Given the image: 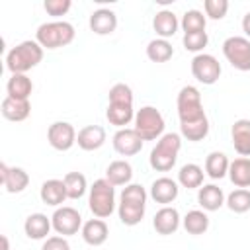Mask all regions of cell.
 Wrapping results in <instances>:
<instances>
[{
  "label": "cell",
  "instance_id": "277c9868",
  "mask_svg": "<svg viewBox=\"0 0 250 250\" xmlns=\"http://www.w3.org/2000/svg\"><path fill=\"white\" fill-rule=\"evenodd\" d=\"M74 25L68 21H45L37 27L35 31V41L43 47V49H59V47H66L74 41Z\"/></svg>",
  "mask_w": 250,
  "mask_h": 250
},
{
  "label": "cell",
  "instance_id": "8992f818",
  "mask_svg": "<svg viewBox=\"0 0 250 250\" xmlns=\"http://www.w3.org/2000/svg\"><path fill=\"white\" fill-rule=\"evenodd\" d=\"M133 129L141 135L143 141H156L164 135V117L162 113L154 107V105H145L141 109L135 111V119H133Z\"/></svg>",
  "mask_w": 250,
  "mask_h": 250
},
{
  "label": "cell",
  "instance_id": "83f0119b",
  "mask_svg": "<svg viewBox=\"0 0 250 250\" xmlns=\"http://www.w3.org/2000/svg\"><path fill=\"white\" fill-rule=\"evenodd\" d=\"M6 92L10 98H16V100H29L31 92H33V82L27 74H12L8 78V84H6Z\"/></svg>",
  "mask_w": 250,
  "mask_h": 250
},
{
  "label": "cell",
  "instance_id": "f1b7e54d",
  "mask_svg": "<svg viewBox=\"0 0 250 250\" xmlns=\"http://www.w3.org/2000/svg\"><path fill=\"white\" fill-rule=\"evenodd\" d=\"M203 176H205L203 168L197 166V164H193V162H189V164H184L180 168V172H178V184L182 188H186V189H199L203 186Z\"/></svg>",
  "mask_w": 250,
  "mask_h": 250
},
{
  "label": "cell",
  "instance_id": "60d3db41",
  "mask_svg": "<svg viewBox=\"0 0 250 250\" xmlns=\"http://www.w3.org/2000/svg\"><path fill=\"white\" fill-rule=\"evenodd\" d=\"M41 250H70V244L64 236H49L45 238Z\"/></svg>",
  "mask_w": 250,
  "mask_h": 250
},
{
  "label": "cell",
  "instance_id": "603a6c76",
  "mask_svg": "<svg viewBox=\"0 0 250 250\" xmlns=\"http://www.w3.org/2000/svg\"><path fill=\"white\" fill-rule=\"evenodd\" d=\"M53 229V223H51V217L43 215V213H31L25 223H23V230L25 234L31 238V240H43V238H49V230Z\"/></svg>",
  "mask_w": 250,
  "mask_h": 250
},
{
  "label": "cell",
  "instance_id": "7c38bea8",
  "mask_svg": "<svg viewBox=\"0 0 250 250\" xmlns=\"http://www.w3.org/2000/svg\"><path fill=\"white\" fill-rule=\"evenodd\" d=\"M111 143H113L115 152L121 154V156H135V154L141 152V148H143V145H145V141L141 139V135H139L133 127H131V129H129V127L117 129V133L113 135Z\"/></svg>",
  "mask_w": 250,
  "mask_h": 250
},
{
  "label": "cell",
  "instance_id": "d4e9b609",
  "mask_svg": "<svg viewBox=\"0 0 250 250\" xmlns=\"http://www.w3.org/2000/svg\"><path fill=\"white\" fill-rule=\"evenodd\" d=\"M133 178V168L127 160H113L105 168V180L111 186H129Z\"/></svg>",
  "mask_w": 250,
  "mask_h": 250
},
{
  "label": "cell",
  "instance_id": "4dcf8cb0",
  "mask_svg": "<svg viewBox=\"0 0 250 250\" xmlns=\"http://www.w3.org/2000/svg\"><path fill=\"white\" fill-rule=\"evenodd\" d=\"M182 225L186 229L188 234H203L207 229H209V217L205 211H199V209H193V211H188L186 217L182 219Z\"/></svg>",
  "mask_w": 250,
  "mask_h": 250
},
{
  "label": "cell",
  "instance_id": "d6a6232c",
  "mask_svg": "<svg viewBox=\"0 0 250 250\" xmlns=\"http://www.w3.org/2000/svg\"><path fill=\"white\" fill-rule=\"evenodd\" d=\"M62 182L66 186L68 199H80L88 189V182H86V176L82 172H68L62 178Z\"/></svg>",
  "mask_w": 250,
  "mask_h": 250
},
{
  "label": "cell",
  "instance_id": "3957f363",
  "mask_svg": "<svg viewBox=\"0 0 250 250\" xmlns=\"http://www.w3.org/2000/svg\"><path fill=\"white\" fill-rule=\"evenodd\" d=\"M180 148H182V137L178 133H164L154 145V148L150 150V156H148L150 168L156 172L172 170L178 160Z\"/></svg>",
  "mask_w": 250,
  "mask_h": 250
},
{
  "label": "cell",
  "instance_id": "5b68a950",
  "mask_svg": "<svg viewBox=\"0 0 250 250\" xmlns=\"http://www.w3.org/2000/svg\"><path fill=\"white\" fill-rule=\"evenodd\" d=\"M115 186H111L105 178H100L92 184L88 193V207L98 219H105L115 211Z\"/></svg>",
  "mask_w": 250,
  "mask_h": 250
},
{
  "label": "cell",
  "instance_id": "8fae6325",
  "mask_svg": "<svg viewBox=\"0 0 250 250\" xmlns=\"http://www.w3.org/2000/svg\"><path fill=\"white\" fill-rule=\"evenodd\" d=\"M76 131L68 121H55L47 129V141L55 150H68L76 143Z\"/></svg>",
  "mask_w": 250,
  "mask_h": 250
},
{
  "label": "cell",
  "instance_id": "74e56055",
  "mask_svg": "<svg viewBox=\"0 0 250 250\" xmlns=\"http://www.w3.org/2000/svg\"><path fill=\"white\" fill-rule=\"evenodd\" d=\"M182 43H184L186 51H191V53H197V55H199V53L207 47V43H209V35H207V31L186 33L184 39H182Z\"/></svg>",
  "mask_w": 250,
  "mask_h": 250
},
{
  "label": "cell",
  "instance_id": "7402d4cb",
  "mask_svg": "<svg viewBox=\"0 0 250 250\" xmlns=\"http://www.w3.org/2000/svg\"><path fill=\"white\" fill-rule=\"evenodd\" d=\"M232 146L240 156H250V119H236L230 129Z\"/></svg>",
  "mask_w": 250,
  "mask_h": 250
},
{
  "label": "cell",
  "instance_id": "f546056e",
  "mask_svg": "<svg viewBox=\"0 0 250 250\" xmlns=\"http://www.w3.org/2000/svg\"><path fill=\"white\" fill-rule=\"evenodd\" d=\"M229 178L236 188H250V158H234L229 166Z\"/></svg>",
  "mask_w": 250,
  "mask_h": 250
},
{
  "label": "cell",
  "instance_id": "e575fe53",
  "mask_svg": "<svg viewBox=\"0 0 250 250\" xmlns=\"http://www.w3.org/2000/svg\"><path fill=\"white\" fill-rule=\"evenodd\" d=\"M225 203H227V207L232 213H246V211H250V189L238 188V189L230 191L227 195Z\"/></svg>",
  "mask_w": 250,
  "mask_h": 250
},
{
  "label": "cell",
  "instance_id": "9c48e42d",
  "mask_svg": "<svg viewBox=\"0 0 250 250\" xmlns=\"http://www.w3.org/2000/svg\"><path fill=\"white\" fill-rule=\"evenodd\" d=\"M191 74L197 82L211 86L221 76V62L209 53H199L191 59Z\"/></svg>",
  "mask_w": 250,
  "mask_h": 250
},
{
  "label": "cell",
  "instance_id": "1f68e13d",
  "mask_svg": "<svg viewBox=\"0 0 250 250\" xmlns=\"http://www.w3.org/2000/svg\"><path fill=\"white\" fill-rule=\"evenodd\" d=\"M174 55V47L168 39H152L148 45H146V57L152 61V62H166L170 61Z\"/></svg>",
  "mask_w": 250,
  "mask_h": 250
},
{
  "label": "cell",
  "instance_id": "d6986e66",
  "mask_svg": "<svg viewBox=\"0 0 250 250\" xmlns=\"http://www.w3.org/2000/svg\"><path fill=\"white\" fill-rule=\"evenodd\" d=\"M0 111H2L4 119L18 123V121H23V119L29 117V113H31V104H29V100H16V98L6 96V98L2 100Z\"/></svg>",
  "mask_w": 250,
  "mask_h": 250
},
{
  "label": "cell",
  "instance_id": "52a82bcc",
  "mask_svg": "<svg viewBox=\"0 0 250 250\" xmlns=\"http://www.w3.org/2000/svg\"><path fill=\"white\" fill-rule=\"evenodd\" d=\"M178 117H180V125L186 123H195L205 119V111H203V102H201V94L195 86H184L178 94Z\"/></svg>",
  "mask_w": 250,
  "mask_h": 250
},
{
  "label": "cell",
  "instance_id": "d590c367",
  "mask_svg": "<svg viewBox=\"0 0 250 250\" xmlns=\"http://www.w3.org/2000/svg\"><path fill=\"white\" fill-rule=\"evenodd\" d=\"M180 133H182V137H186V139L191 141V143L203 141V139L209 135V121H207V117H205V119L195 121V123L180 125Z\"/></svg>",
  "mask_w": 250,
  "mask_h": 250
},
{
  "label": "cell",
  "instance_id": "8d00e7d4",
  "mask_svg": "<svg viewBox=\"0 0 250 250\" xmlns=\"http://www.w3.org/2000/svg\"><path fill=\"white\" fill-rule=\"evenodd\" d=\"M107 100H109V104H131L133 105V90H131V86H127L123 82H117L109 88Z\"/></svg>",
  "mask_w": 250,
  "mask_h": 250
},
{
  "label": "cell",
  "instance_id": "2e32d148",
  "mask_svg": "<svg viewBox=\"0 0 250 250\" xmlns=\"http://www.w3.org/2000/svg\"><path fill=\"white\" fill-rule=\"evenodd\" d=\"M180 193V188H178V182H174L172 178H156L150 186V197L156 201V203H162V205H168L172 201H176Z\"/></svg>",
  "mask_w": 250,
  "mask_h": 250
},
{
  "label": "cell",
  "instance_id": "e0dca14e",
  "mask_svg": "<svg viewBox=\"0 0 250 250\" xmlns=\"http://www.w3.org/2000/svg\"><path fill=\"white\" fill-rule=\"evenodd\" d=\"M39 197H41V201H43L45 205H51V207L62 205L64 199H68L64 182H62V180H57V178L43 182V186H41V189H39Z\"/></svg>",
  "mask_w": 250,
  "mask_h": 250
},
{
  "label": "cell",
  "instance_id": "7bdbcfd3",
  "mask_svg": "<svg viewBox=\"0 0 250 250\" xmlns=\"http://www.w3.org/2000/svg\"><path fill=\"white\" fill-rule=\"evenodd\" d=\"M0 240H2V250H10V244H8V236H6V234H2V236H0Z\"/></svg>",
  "mask_w": 250,
  "mask_h": 250
},
{
  "label": "cell",
  "instance_id": "ffe728a7",
  "mask_svg": "<svg viewBox=\"0 0 250 250\" xmlns=\"http://www.w3.org/2000/svg\"><path fill=\"white\" fill-rule=\"evenodd\" d=\"M76 143L82 150H98L105 143V129L102 125H86L78 131Z\"/></svg>",
  "mask_w": 250,
  "mask_h": 250
},
{
  "label": "cell",
  "instance_id": "4fadbf2b",
  "mask_svg": "<svg viewBox=\"0 0 250 250\" xmlns=\"http://www.w3.org/2000/svg\"><path fill=\"white\" fill-rule=\"evenodd\" d=\"M0 178L8 193H21L29 186V174L23 168L8 166L4 162L0 164Z\"/></svg>",
  "mask_w": 250,
  "mask_h": 250
},
{
  "label": "cell",
  "instance_id": "f35d334b",
  "mask_svg": "<svg viewBox=\"0 0 250 250\" xmlns=\"http://www.w3.org/2000/svg\"><path fill=\"white\" fill-rule=\"evenodd\" d=\"M203 8H205V18L223 20L229 12V2L227 0H205Z\"/></svg>",
  "mask_w": 250,
  "mask_h": 250
},
{
  "label": "cell",
  "instance_id": "6da1fadb",
  "mask_svg": "<svg viewBox=\"0 0 250 250\" xmlns=\"http://www.w3.org/2000/svg\"><path fill=\"white\" fill-rule=\"evenodd\" d=\"M146 209V191L141 184H129L123 188L119 195V205H117V215L123 225L135 227L143 221Z\"/></svg>",
  "mask_w": 250,
  "mask_h": 250
},
{
  "label": "cell",
  "instance_id": "7a4b0ae2",
  "mask_svg": "<svg viewBox=\"0 0 250 250\" xmlns=\"http://www.w3.org/2000/svg\"><path fill=\"white\" fill-rule=\"evenodd\" d=\"M43 61V47L37 41H21L6 55V68L12 74H25Z\"/></svg>",
  "mask_w": 250,
  "mask_h": 250
},
{
  "label": "cell",
  "instance_id": "b9f144b4",
  "mask_svg": "<svg viewBox=\"0 0 250 250\" xmlns=\"http://www.w3.org/2000/svg\"><path fill=\"white\" fill-rule=\"evenodd\" d=\"M242 31L246 33V39H250V12H246L242 18Z\"/></svg>",
  "mask_w": 250,
  "mask_h": 250
},
{
  "label": "cell",
  "instance_id": "cb8c5ba5",
  "mask_svg": "<svg viewBox=\"0 0 250 250\" xmlns=\"http://www.w3.org/2000/svg\"><path fill=\"white\" fill-rule=\"evenodd\" d=\"M197 203L203 207V211H219L225 205V193L215 184H205L197 191Z\"/></svg>",
  "mask_w": 250,
  "mask_h": 250
},
{
  "label": "cell",
  "instance_id": "836d02e7",
  "mask_svg": "<svg viewBox=\"0 0 250 250\" xmlns=\"http://www.w3.org/2000/svg\"><path fill=\"white\" fill-rule=\"evenodd\" d=\"M205 25H207V18L203 16V12L199 10H188L182 20H180V27L184 29V35L186 33H199V31H205Z\"/></svg>",
  "mask_w": 250,
  "mask_h": 250
},
{
  "label": "cell",
  "instance_id": "4316f807",
  "mask_svg": "<svg viewBox=\"0 0 250 250\" xmlns=\"http://www.w3.org/2000/svg\"><path fill=\"white\" fill-rule=\"evenodd\" d=\"M229 166H230V160L227 158L225 152H219V150H213L207 154L205 158V174L211 178V180H221L229 174Z\"/></svg>",
  "mask_w": 250,
  "mask_h": 250
},
{
  "label": "cell",
  "instance_id": "44dd1931",
  "mask_svg": "<svg viewBox=\"0 0 250 250\" xmlns=\"http://www.w3.org/2000/svg\"><path fill=\"white\" fill-rule=\"evenodd\" d=\"M80 232H82L84 242L90 244V246H102L107 240V236H109V229H107L105 221L104 219H98V217L86 221L82 225V230Z\"/></svg>",
  "mask_w": 250,
  "mask_h": 250
},
{
  "label": "cell",
  "instance_id": "5bb4252c",
  "mask_svg": "<svg viewBox=\"0 0 250 250\" xmlns=\"http://www.w3.org/2000/svg\"><path fill=\"white\" fill-rule=\"evenodd\" d=\"M180 223H182V219H180L178 209L176 207H168V205H164L162 209H158L156 215H154V219H152L154 230L158 234H162V236L174 234L180 229Z\"/></svg>",
  "mask_w": 250,
  "mask_h": 250
},
{
  "label": "cell",
  "instance_id": "484cf974",
  "mask_svg": "<svg viewBox=\"0 0 250 250\" xmlns=\"http://www.w3.org/2000/svg\"><path fill=\"white\" fill-rule=\"evenodd\" d=\"M105 117L111 125L125 129V125H129L135 119V109L131 104H107Z\"/></svg>",
  "mask_w": 250,
  "mask_h": 250
},
{
  "label": "cell",
  "instance_id": "ab89813d",
  "mask_svg": "<svg viewBox=\"0 0 250 250\" xmlns=\"http://www.w3.org/2000/svg\"><path fill=\"white\" fill-rule=\"evenodd\" d=\"M70 6H72L70 0H45V2H43L45 12H47L49 16H55V18L64 16V14L70 10Z\"/></svg>",
  "mask_w": 250,
  "mask_h": 250
},
{
  "label": "cell",
  "instance_id": "30bf717a",
  "mask_svg": "<svg viewBox=\"0 0 250 250\" xmlns=\"http://www.w3.org/2000/svg\"><path fill=\"white\" fill-rule=\"evenodd\" d=\"M51 223H53V229L57 234L61 236H70V234H76L78 230H82V217L78 213V209L74 207H57L53 217H51Z\"/></svg>",
  "mask_w": 250,
  "mask_h": 250
},
{
  "label": "cell",
  "instance_id": "ac0fdd59",
  "mask_svg": "<svg viewBox=\"0 0 250 250\" xmlns=\"http://www.w3.org/2000/svg\"><path fill=\"white\" fill-rule=\"evenodd\" d=\"M178 27H180V20L172 10H160L152 18V29L156 31V35L160 39H168V37L176 35Z\"/></svg>",
  "mask_w": 250,
  "mask_h": 250
},
{
  "label": "cell",
  "instance_id": "9a60e30c",
  "mask_svg": "<svg viewBox=\"0 0 250 250\" xmlns=\"http://www.w3.org/2000/svg\"><path fill=\"white\" fill-rule=\"evenodd\" d=\"M88 25L96 35H109L117 27V16L109 8H100V10L92 12V16L88 20Z\"/></svg>",
  "mask_w": 250,
  "mask_h": 250
},
{
  "label": "cell",
  "instance_id": "ba28073f",
  "mask_svg": "<svg viewBox=\"0 0 250 250\" xmlns=\"http://www.w3.org/2000/svg\"><path fill=\"white\" fill-rule=\"evenodd\" d=\"M223 55L230 62L232 68L240 72L250 70V39L240 37V35L227 37L223 41Z\"/></svg>",
  "mask_w": 250,
  "mask_h": 250
}]
</instances>
